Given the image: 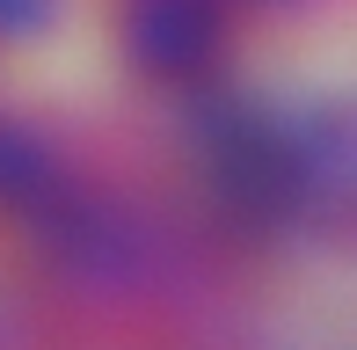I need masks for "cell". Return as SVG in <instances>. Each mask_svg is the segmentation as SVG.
Instances as JSON below:
<instances>
[{
	"label": "cell",
	"mask_w": 357,
	"mask_h": 350,
	"mask_svg": "<svg viewBox=\"0 0 357 350\" xmlns=\"http://www.w3.org/2000/svg\"><path fill=\"white\" fill-rule=\"evenodd\" d=\"M204 168L212 190L248 219H306L343 190L335 124H278L263 109H204Z\"/></svg>",
	"instance_id": "1"
},
{
	"label": "cell",
	"mask_w": 357,
	"mask_h": 350,
	"mask_svg": "<svg viewBox=\"0 0 357 350\" xmlns=\"http://www.w3.org/2000/svg\"><path fill=\"white\" fill-rule=\"evenodd\" d=\"M226 8L219 0H132L124 8V52L153 81H190L219 59Z\"/></svg>",
	"instance_id": "2"
},
{
	"label": "cell",
	"mask_w": 357,
	"mask_h": 350,
	"mask_svg": "<svg viewBox=\"0 0 357 350\" xmlns=\"http://www.w3.org/2000/svg\"><path fill=\"white\" fill-rule=\"evenodd\" d=\"M0 204L15 212H66V175L44 153V139H29L22 124H0Z\"/></svg>",
	"instance_id": "3"
},
{
	"label": "cell",
	"mask_w": 357,
	"mask_h": 350,
	"mask_svg": "<svg viewBox=\"0 0 357 350\" xmlns=\"http://www.w3.org/2000/svg\"><path fill=\"white\" fill-rule=\"evenodd\" d=\"M59 15V0H0V37H37Z\"/></svg>",
	"instance_id": "4"
},
{
	"label": "cell",
	"mask_w": 357,
	"mask_h": 350,
	"mask_svg": "<svg viewBox=\"0 0 357 350\" xmlns=\"http://www.w3.org/2000/svg\"><path fill=\"white\" fill-rule=\"evenodd\" d=\"M263 8H291V0H263Z\"/></svg>",
	"instance_id": "5"
}]
</instances>
